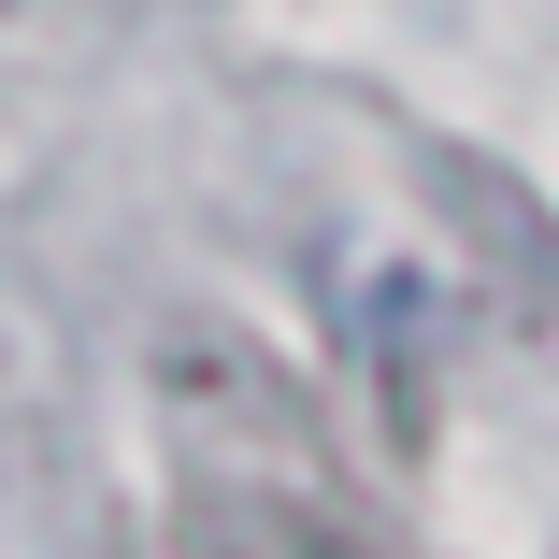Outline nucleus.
Wrapping results in <instances>:
<instances>
[{
  "label": "nucleus",
  "instance_id": "1",
  "mask_svg": "<svg viewBox=\"0 0 559 559\" xmlns=\"http://www.w3.org/2000/svg\"><path fill=\"white\" fill-rule=\"evenodd\" d=\"M130 559H359V545H330L316 516H173Z\"/></svg>",
  "mask_w": 559,
  "mask_h": 559
}]
</instances>
